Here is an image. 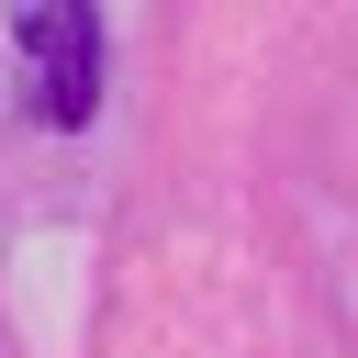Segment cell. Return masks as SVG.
I'll return each instance as SVG.
<instances>
[{"instance_id": "cell-1", "label": "cell", "mask_w": 358, "mask_h": 358, "mask_svg": "<svg viewBox=\"0 0 358 358\" xmlns=\"http://www.w3.org/2000/svg\"><path fill=\"white\" fill-rule=\"evenodd\" d=\"M11 34H22V90H34V112H45L56 134L90 123V101H101V11H90V0H22Z\"/></svg>"}]
</instances>
